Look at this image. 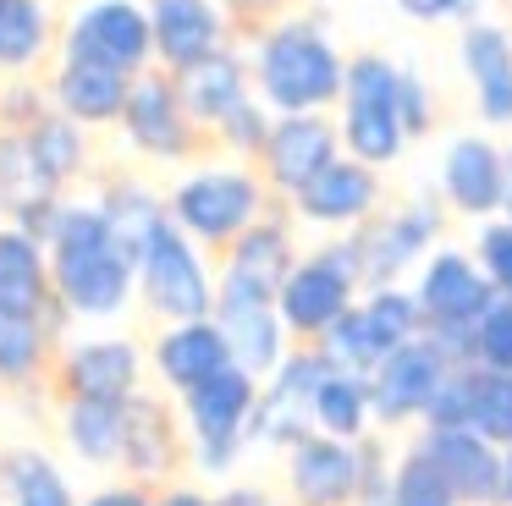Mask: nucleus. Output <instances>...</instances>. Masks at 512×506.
Returning <instances> with one entry per match:
<instances>
[{"instance_id": "obj_1", "label": "nucleus", "mask_w": 512, "mask_h": 506, "mask_svg": "<svg viewBox=\"0 0 512 506\" xmlns=\"http://www.w3.org/2000/svg\"><path fill=\"white\" fill-rule=\"evenodd\" d=\"M50 281L67 325H111L138 303V259L122 248L94 193H72L50 231Z\"/></svg>"}, {"instance_id": "obj_2", "label": "nucleus", "mask_w": 512, "mask_h": 506, "mask_svg": "<svg viewBox=\"0 0 512 506\" xmlns=\"http://www.w3.org/2000/svg\"><path fill=\"white\" fill-rule=\"evenodd\" d=\"M243 50L248 66H254V94L276 116L336 110L347 83V55L320 11H287L281 22L243 39Z\"/></svg>"}, {"instance_id": "obj_3", "label": "nucleus", "mask_w": 512, "mask_h": 506, "mask_svg": "<svg viewBox=\"0 0 512 506\" xmlns=\"http://www.w3.org/2000/svg\"><path fill=\"white\" fill-rule=\"evenodd\" d=\"M171 220L199 242L204 253L221 259L248 226L270 215L281 204L276 193L265 187L254 160H232V154H204V160L182 165V176L166 187Z\"/></svg>"}, {"instance_id": "obj_4", "label": "nucleus", "mask_w": 512, "mask_h": 506, "mask_svg": "<svg viewBox=\"0 0 512 506\" xmlns=\"http://www.w3.org/2000/svg\"><path fill=\"white\" fill-rule=\"evenodd\" d=\"M259 374L226 363L215 380L177 396L182 429H188V457L199 479H232L237 462L254 451V407H259Z\"/></svg>"}, {"instance_id": "obj_5", "label": "nucleus", "mask_w": 512, "mask_h": 506, "mask_svg": "<svg viewBox=\"0 0 512 506\" xmlns=\"http://www.w3.org/2000/svg\"><path fill=\"white\" fill-rule=\"evenodd\" d=\"M397 77L402 61H391L386 50H358L347 55V83L342 99H336V127H342V149L353 160L375 165H397L408 154V127H402V110H397Z\"/></svg>"}, {"instance_id": "obj_6", "label": "nucleus", "mask_w": 512, "mask_h": 506, "mask_svg": "<svg viewBox=\"0 0 512 506\" xmlns=\"http://www.w3.org/2000/svg\"><path fill=\"white\" fill-rule=\"evenodd\" d=\"M215 253H204L177 220L149 237V248L138 253V308L160 325H182V319H210L215 292H221V270Z\"/></svg>"}, {"instance_id": "obj_7", "label": "nucleus", "mask_w": 512, "mask_h": 506, "mask_svg": "<svg viewBox=\"0 0 512 506\" xmlns=\"http://www.w3.org/2000/svg\"><path fill=\"white\" fill-rule=\"evenodd\" d=\"M446 215L441 193H408L397 204H386L375 220H364L358 231H347L358 253V275L369 286H402L408 275H419V264L441 248L446 237Z\"/></svg>"}, {"instance_id": "obj_8", "label": "nucleus", "mask_w": 512, "mask_h": 506, "mask_svg": "<svg viewBox=\"0 0 512 506\" xmlns=\"http://www.w3.org/2000/svg\"><path fill=\"white\" fill-rule=\"evenodd\" d=\"M358 297H364V275H358V253L342 231V237H325L314 248H303V259L292 264V275L276 292V308L287 319L292 341L314 347Z\"/></svg>"}, {"instance_id": "obj_9", "label": "nucleus", "mask_w": 512, "mask_h": 506, "mask_svg": "<svg viewBox=\"0 0 512 506\" xmlns=\"http://www.w3.org/2000/svg\"><path fill=\"white\" fill-rule=\"evenodd\" d=\"M413 292H419V308H424V330H430L457 363H468V336H474V325L485 319V308L501 297L496 286H490V275L479 270L474 248L441 242V248L419 264Z\"/></svg>"}, {"instance_id": "obj_10", "label": "nucleus", "mask_w": 512, "mask_h": 506, "mask_svg": "<svg viewBox=\"0 0 512 506\" xmlns=\"http://www.w3.org/2000/svg\"><path fill=\"white\" fill-rule=\"evenodd\" d=\"M116 132H122V143L138 160H155V165H193L215 149L204 138V127L188 116L182 88L166 66H149V72L133 77V94H127V110L116 121Z\"/></svg>"}, {"instance_id": "obj_11", "label": "nucleus", "mask_w": 512, "mask_h": 506, "mask_svg": "<svg viewBox=\"0 0 512 506\" xmlns=\"http://www.w3.org/2000/svg\"><path fill=\"white\" fill-rule=\"evenodd\" d=\"M67 61H94L138 77L155 66V28L144 0H72L61 17V50Z\"/></svg>"}, {"instance_id": "obj_12", "label": "nucleus", "mask_w": 512, "mask_h": 506, "mask_svg": "<svg viewBox=\"0 0 512 506\" xmlns=\"http://www.w3.org/2000/svg\"><path fill=\"white\" fill-rule=\"evenodd\" d=\"M149 374V347H138L133 336H67L50 369V396L72 402H133L144 391Z\"/></svg>"}, {"instance_id": "obj_13", "label": "nucleus", "mask_w": 512, "mask_h": 506, "mask_svg": "<svg viewBox=\"0 0 512 506\" xmlns=\"http://www.w3.org/2000/svg\"><path fill=\"white\" fill-rule=\"evenodd\" d=\"M457 369V358L441 347V341L424 330V336L402 341L397 352L375 363L369 374V396H375V429H408V424H424L435 391L446 385V374Z\"/></svg>"}, {"instance_id": "obj_14", "label": "nucleus", "mask_w": 512, "mask_h": 506, "mask_svg": "<svg viewBox=\"0 0 512 506\" xmlns=\"http://www.w3.org/2000/svg\"><path fill=\"white\" fill-rule=\"evenodd\" d=\"M182 468H193L188 457V429H182V407L166 391H138L127 402V446H122V479L166 490L182 479Z\"/></svg>"}, {"instance_id": "obj_15", "label": "nucleus", "mask_w": 512, "mask_h": 506, "mask_svg": "<svg viewBox=\"0 0 512 506\" xmlns=\"http://www.w3.org/2000/svg\"><path fill=\"white\" fill-rule=\"evenodd\" d=\"M325 352L320 347H292L287 363L259 385L254 407V451H292L298 440L314 435V396L325 380Z\"/></svg>"}, {"instance_id": "obj_16", "label": "nucleus", "mask_w": 512, "mask_h": 506, "mask_svg": "<svg viewBox=\"0 0 512 506\" xmlns=\"http://www.w3.org/2000/svg\"><path fill=\"white\" fill-rule=\"evenodd\" d=\"M342 127H336V110H309V116H276V127H270L265 149H259V176H265V187L287 204V198H298L303 187L314 182V176L325 171V165L342 160Z\"/></svg>"}, {"instance_id": "obj_17", "label": "nucleus", "mask_w": 512, "mask_h": 506, "mask_svg": "<svg viewBox=\"0 0 512 506\" xmlns=\"http://www.w3.org/2000/svg\"><path fill=\"white\" fill-rule=\"evenodd\" d=\"M292 220L309 231H325V237H342V231H358L364 220H375L386 209V176L375 165L342 154L336 165H325L298 198H287Z\"/></svg>"}, {"instance_id": "obj_18", "label": "nucleus", "mask_w": 512, "mask_h": 506, "mask_svg": "<svg viewBox=\"0 0 512 506\" xmlns=\"http://www.w3.org/2000/svg\"><path fill=\"white\" fill-rule=\"evenodd\" d=\"M435 193L452 215L474 220V226L496 220L501 198H507V143H496L490 132H457L435 165Z\"/></svg>"}, {"instance_id": "obj_19", "label": "nucleus", "mask_w": 512, "mask_h": 506, "mask_svg": "<svg viewBox=\"0 0 512 506\" xmlns=\"http://www.w3.org/2000/svg\"><path fill=\"white\" fill-rule=\"evenodd\" d=\"M303 259L298 248V220H292L287 204H276L259 226H248L232 248L215 259L221 270V292H237V297H270L276 303L281 281L292 275V264Z\"/></svg>"}, {"instance_id": "obj_20", "label": "nucleus", "mask_w": 512, "mask_h": 506, "mask_svg": "<svg viewBox=\"0 0 512 506\" xmlns=\"http://www.w3.org/2000/svg\"><path fill=\"white\" fill-rule=\"evenodd\" d=\"M358 440H336L314 429L292 451H281V484L292 506H353L358 501Z\"/></svg>"}, {"instance_id": "obj_21", "label": "nucleus", "mask_w": 512, "mask_h": 506, "mask_svg": "<svg viewBox=\"0 0 512 506\" xmlns=\"http://www.w3.org/2000/svg\"><path fill=\"white\" fill-rule=\"evenodd\" d=\"M144 6L155 28V66L166 72H188L215 50L237 44V28L221 11V0H144Z\"/></svg>"}, {"instance_id": "obj_22", "label": "nucleus", "mask_w": 512, "mask_h": 506, "mask_svg": "<svg viewBox=\"0 0 512 506\" xmlns=\"http://www.w3.org/2000/svg\"><path fill=\"white\" fill-rule=\"evenodd\" d=\"M215 325H221L226 347H232V363L248 374H259V380H270V374L287 363V352L298 347L287 330V319H281V308L270 303V297H237V292H215Z\"/></svg>"}, {"instance_id": "obj_23", "label": "nucleus", "mask_w": 512, "mask_h": 506, "mask_svg": "<svg viewBox=\"0 0 512 506\" xmlns=\"http://www.w3.org/2000/svg\"><path fill=\"white\" fill-rule=\"evenodd\" d=\"M457 66L474 88V110L485 127H512V28L496 17H479L457 28Z\"/></svg>"}, {"instance_id": "obj_24", "label": "nucleus", "mask_w": 512, "mask_h": 506, "mask_svg": "<svg viewBox=\"0 0 512 506\" xmlns=\"http://www.w3.org/2000/svg\"><path fill=\"white\" fill-rule=\"evenodd\" d=\"M232 363L221 325L215 319H182V325H160L149 341V374L166 396H188L193 385L215 380Z\"/></svg>"}, {"instance_id": "obj_25", "label": "nucleus", "mask_w": 512, "mask_h": 506, "mask_svg": "<svg viewBox=\"0 0 512 506\" xmlns=\"http://www.w3.org/2000/svg\"><path fill=\"white\" fill-rule=\"evenodd\" d=\"M67 314H23V308H0V380L12 396H28L50 385L56 352L67 341Z\"/></svg>"}, {"instance_id": "obj_26", "label": "nucleus", "mask_w": 512, "mask_h": 506, "mask_svg": "<svg viewBox=\"0 0 512 506\" xmlns=\"http://www.w3.org/2000/svg\"><path fill=\"white\" fill-rule=\"evenodd\" d=\"M419 446L441 462L463 506H501V473H507V451L485 440L479 429H419Z\"/></svg>"}, {"instance_id": "obj_27", "label": "nucleus", "mask_w": 512, "mask_h": 506, "mask_svg": "<svg viewBox=\"0 0 512 506\" xmlns=\"http://www.w3.org/2000/svg\"><path fill=\"white\" fill-rule=\"evenodd\" d=\"M50 105L61 116H72L78 127L100 132V127H116L127 110V94H133V77L116 72V66H94V61H67L56 55L50 61Z\"/></svg>"}, {"instance_id": "obj_28", "label": "nucleus", "mask_w": 512, "mask_h": 506, "mask_svg": "<svg viewBox=\"0 0 512 506\" xmlns=\"http://www.w3.org/2000/svg\"><path fill=\"white\" fill-rule=\"evenodd\" d=\"M171 77H177L182 105H188V116L204 127V138H215V127H221L237 105L254 99V66H248L243 39L226 44V50H215L210 61L188 66V72H171Z\"/></svg>"}, {"instance_id": "obj_29", "label": "nucleus", "mask_w": 512, "mask_h": 506, "mask_svg": "<svg viewBox=\"0 0 512 506\" xmlns=\"http://www.w3.org/2000/svg\"><path fill=\"white\" fill-rule=\"evenodd\" d=\"M56 435L67 446V457L89 473H111L122 468V446H127V402H89L72 396L56 402Z\"/></svg>"}, {"instance_id": "obj_30", "label": "nucleus", "mask_w": 512, "mask_h": 506, "mask_svg": "<svg viewBox=\"0 0 512 506\" xmlns=\"http://www.w3.org/2000/svg\"><path fill=\"white\" fill-rule=\"evenodd\" d=\"M56 0H0V77H39V66L61 50Z\"/></svg>"}, {"instance_id": "obj_31", "label": "nucleus", "mask_w": 512, "mask_h": 506, "mask_svg": "<svg viewBox=\"0 0 512 506\" xmlns=\"http://www.w3.org/2000/svg\"><path fill=\"white\" fill-rule=\"evenodd\" d=\"M0 308L23 314H56V281H50V248L34 231L0 220Z\"/></svg>"}, {"instance_id": "obj_32", "label": "nucleus", "mask_w": 512, "mask_h": 506, "mask_svg": "<svg viewBox=\"0 0 512 506\" xmlns=\"http://www.w3.org/2000/svg\"><path fill=\"white\" fill-rule=\"evenodd\" d=\"M94 204L105 209L111 231L122 237V248L133 253V259L149 248V237L171 220L166 193H160L155 182H144V176H133V171H105L100 182H94Z\"/></svg>"}, {"instance_id": "obj_33", "label": "nucleus", "mask_w": 512, "mask_h": 506, "mask_svg": "<svg viewBox=\"0 0 512 506\" xmlns=\"http://www.w3.org/2000/svg\"><path fill=\"white\" fill-rule=\"evenodd\" d=\"M0 501L6 506H83L72 473L45 446H0Z\"/></svg>"}, {"instance_id": "obj_34", "label": "nucleus", "mask_w": 512, "mask_h": 506, "mask_svg": "<svg viewBox=\"0 0 512 506\" xmlns=\"http://www.w3.org/2000/svg\"><path fill=\"white\" fill-rule=\"evenodd\" d=\"M23 138H28V149H34L39 171H45L50 182L61 187V193H72V187L89 176V165H94L89 127H78L72 116H61L56 105H50L45 116L34 121V127H23Z\"/></svg>"}, {"instance_id": "obj_35", "label": "nucleus", "mask_w": 512, "mask_h": 506, "mask_svg": "<svg viewBox=\"0 0 512 506\" xmlns=\"http://www.w3.org/2000/svg\"><path fill=\"white\" fill-rule=\"evenodd\" d=\"M314 429L336 440H364L375 435V396H369V374L325 369L320 396H314Z\"/></svg>"}, {"instance_id": "obj_36", "label": "nucleus", "mask_w": 512, "mask_h": 506, "mask_svg": "<svg viewBox=\"0 0 512 506\" xmlns=\"http://www.w3.org/2000/svg\"><path fill=\"white\" fill-rule=\"evenodd\" d=\"M358 308H364L369 330L380 336V347H386V352H397L402 341L424 336V308H419L413 281H402V286H369V292L358 297Z\"/></svg>"}, {"instance_id": "obj_37", "label": "nucleus", "mask_w": 512, "mask_h": 506, "mask_svg": "<svg viewBox=\"0 0 512 506\" xmlns=\"http://www.w3.org/2000/svg\"><path fill=\"white\" fill-rule=\"evenodd\" d=\"M314 347L325 352L331 369H347V374H375V363L386 358V347H380V336L369 330V319H364V308H358V303L347 308V314L336 319Z\"/></svg>"}, {"instance_id": "obj_38", "label": "nucleus", "mask_w": 512, "mask_h": 506, "mask_svg": "<svg viewBox=\"0 0 512 506\" xmlns=\"http://www.w3.org/2000/svg\"><path fill=\"white\" fill-rule=\"evenodd\" d=\"M397 506H463L441 462L419 446V435L397 451Z\"/></svg>"}, {"instance_id": "obj_39", "label": "nucleus", "mask_w": 512, "mask_h": 506, "mask_svg": "<svg viewBox=\"0 0 512 506\" xmlns=\"http://www.w3.org/2000/svg\"><path fill=\"white\" fill-rule=\"evenodd\" d=\"M474 369V363H468ZM468 429L496 440L501 451L512 446V374L474 369V402H468Z\"/></svg>"}, {"instance_id": "obj_40", "label": "nucleus", "mask_w": 512, "mask_h": 506, "mask_svg": "<svg viewBox=\"0 0 512 506\" xmlns=\"http://www.w3.org/2000/svg\"><path fill=\"white\" fill-rule=\"evenodd\" d=\"M270 127H276V110L265 105V99H248V105H237L232 116L215 127V154H232V160H259V149H265Z\"/></svg>"}, {"instance_id": "obj_41", "label": "nucleus", "mask_w": 512, "mask_h": 506, "mask_svg": "<svg viewBox=\"0 0 512 506\" xmlns=\"http://www.w3.org/2000/svg\"><path fill=\"white\" fill-rule=\"evenodd\" d=\"M358 501L353 506H397V446L386 440V429L358 440Z\"/></svg>"}, {"instance_id": "obj_42", "label": "nucleus", "mask_w": 512, "mask_h": 506, "mask_svg": "<svg viewBox=\"0 0 512 506\" xmlns=\"http://www.w3.org/2000/svg\"><path fill=\"white\" fill-rule=\"evenodd\" d=\"M468 363L474 369H496V374H512V303L496 297L485 308V319L474 325L468 336Z\"/></svg>"}, {"instance_id": "obj_43", "label": "nucleus", "mask_w": 512, "mask_h": 506, "mask_svg": "<svg viewBox=\"0 0 512 506\" xmlns=\"http://www.w3.org/2000/svg\"><path fill=\"white\" fill-rule=\"evenodd\" d=\"M474 259H479V270L490 275V286H496L501 297H512V220L507 215L474 226Z\"/></svg>"}, {"instance_id": "obj_44", "label": "nucleus", "mask_w": 512, "mask_h": 506, "mask_svg": "<svg viewBox=\"0 0 512 506\" xmlns=\"http://www.w3.org/2000/svg\"><path fill=\"white\" fill-rule=\"evenodd\" d=\"M397 110H402V127H408V138H413V143L435 132V116H441V105H435L430 77H424L413 61H402V77H397Z\"/></svg>"}, {"instance_id": "obj_45", "label": "nucleus", "mask_w": 512, "mask_h": 506, "mask_svg": "<svg viewBox=\"0 0 512 506\" xmlns=\"http://www.w3.org/2000/svg\"><path fill=\"white\" fill-rule=\"evenodd\" d=\"M50 110V83L45 77H0V127L23 132Z\"/></svg>"}, {"instance_id": "obj_46", "label": "nucleus", "mask_w": 512, "mask_h": 506, "mask_svg": "<svg viewBox=\"0 0 512 506\" xmlns=\"http://www.w3.org/2000/svg\"><path fill=\"white\" fill-rule=\"evenodd\" d=\"M468 402H474V369L457 363V369L446 374V385L435 391V402H430V413H424L419 429H468Z\"/></svg>"}, {"instance_id": "obj_47", "label": "nucleus", "mask_w": 512, "mask_h": 506, "mask_svg": "<svg viewBox=\"0 0 512 506\" xmlns=\"http://www.w3.org/2000/svg\"><path fill=\"white\" fill-rule=\"evenodd\" d=\"M402 17L424 22V28H441V22H452V28H468V22L485 17L490 0H397Z\"/></svg>"}, {"instance_id": "obj_48", "label": "nucleus", "mask_w": 512, "mask_h": 506, "mask_svg": "<svg viewBox=\"0 0 512 506\" xmlns=\"http://www.w3.org/2000/svg\"><path fill=\"white\" fill-rule=\"evenodd\" d=\"M221 11L232 17L237 39H254L259 28H270V22H281L287 11H298V0H221Z\"/></svg>"}, {"instance_id": "obj_49", "label": "nucleus", "mask_w": 512, "mask_h": 506, "mask_svg": "<svg viewBox=\"0 0 512 506\" xmlns=\"http://www.w3.org/2000/svg\"><path fill=\"white\" fill-rule=\"evenodd\" d=\"M83 506H155V490H149V484H133V479H116V484L89 490Z\"/></svg>"}, {"instance_id": "obj_50", "label": "nucleus", "mask_w": 512, "mask_h": 506, "mask_svg": "<svg viewBox=\"0 0 512 506\" xmlns=\"http://www.w3.org/2000/svg\"><path fill=\"white\" fill-rule=\"evenodd\" d=\"M215 506H292V501L276 490H265V484H221V490H215Z\"/></svg>"}, {"instance_id": "obj_51", "label": "nucleus", "mask_w": 512, "mask_h": 506, "mask_svg": "<svg viewBox=\"0 0 512 506\" xmlns=\"http://www.w3.org/2000/svg\"><path fill=\"white\" fill-rule=\"evenodd\" d=\"M155 506H215V495L199 490V484H188V479H177V484H166V490H155Z\"/></svg>"}, {"instance_id": "obj_52", "label": "nucleus", "mask_w": 512, "mask_h": 506, "mask_svg": "<svg viewBox=\"0 0 512 506\" xmlns=\"http://www.w3.org/2000/svg\"><path fill=\"white\" fill-rule=\"evenodd\" d=\"M501 506H512V446H507V473H501Z\"/></svg>"}, {"instance_id": "obj_53", "label": "nucleus", "mask_w": 512, "mask_h": 506, "mask_svg": "<svg viewBox=\"0 0 512 506\" xmlns=\"http://www.w3.org/2000/svg\"><path fill=\"white\" fill-rule=\"evenodd\" d=\"M501 215L512 220V143H507V198H501Z\"/></svg>"}, {"instance_id": "obj_54", "label": "nucleus", "mask_w": 512, "mask_h": 506, "mask_svg": "<svg viewBox=\"0 0 512 506\" xmlns=\"http://www.w3.org/2000/svg\"><path fill=\"white\" fill-rule=\"evenodd\" d=\"M6 396H12V391H6V380H0V402H6Z\"/></svg>"}, {"instance_id": "obj_55", "label": "nucleus", "mask_w": 512, "mask_h": 506, "mask_svg": "<svg viewBox=\"0 0 512 506\" xmlns=\"http://www.w3.org/2000/svg\"><path fill=\"white\" fill-rule=\"evenodd\" d=\"M391 6H397V0H391Z\"/></svg>"}, {"instance_id": "obj_56", "label": "nucleus", "mask_w": 512, "mask_h": 506, "mask_svg": "<svg viewBox=\"0 0 512 506\" xmlns=\"http://www.w3.org/2000/svg\"><path fill=\"white\" fill-rule=\"evenodd\" d=\"M314 6H320V0H314Z\"/></svg>"}, {"instance_id": "obj_57", "label": "nucleus", "mask_w": 512, "mask_h": 506, "mask_svg": "<svg viewBox=\"0 0 512 506\" xmlns=\"http://www.w3.org/2000/svg\"><path fill=\"white\" fill-rule=\"evenodd\" d=\"M507 303H512V297H507Z\"/></svg>"}, {"instance_id": "obj_58", "label": "nucleus", "mask_w": 512, "mask_h": 506, "mask_svg": "<svg viewBox=\"0 0 512 506\" xmlns=\"http://www.w3.org/2000/svg\"><path fill=\"white\" fill-rule=\"evenodd\" d=\"M0 220H6V215H0Z\"/></svg>"}]
</instances>
